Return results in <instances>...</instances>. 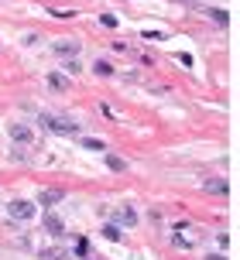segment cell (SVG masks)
I'll use <instances>...</instances> for the list:
<instances>
[{
    "label": "cell",
    "instance_id": "cell-10",
    "mask_svg": "<svg viewBox=\"0 0 240 260\" xmlns=\"http://www.w3.org/2000/svg\"><path fill=\"white\" fill-rule=\"evenodd\" d=\"M107 168H110V171H117V175H120V171H127V161H124L120 154H107Z\"/></svg>",
    "mask_w": 240,
    "mask_h": 260
},
{
    "label": "cell",
    "instance_id": "cell-9",
    "mask_svg": "<svg viewBox=\"0 0 240 260\" xmlns=\"http://www.w3.org/2000/svg\"><path fill=\"white\" fill-rule=\"evenodd\" d=\"M48 89H55V92H66V89H69L66 76H62V72H52V76H48Z\"/></svg>",
    "mask_w": 240,
    "mask_h": 260
},
{
    "label": "cell",
    "instance_id": "cell-5",
    "mask_svg": "<svg viewBox=\"0 0 240 260\" xmlns=\"http://www.w3.org/2000/svg\"><path fill=\"white\" fill-rule=\"evenodd\" d=\"M62 199H66V192H62V188H41L38 192V206H58V202H62Z\"/></svg>",
    "mask_w": 240,
    "mask_h": 260
},
{
    "label": "cell",
    "instance_id": "cell-17",
    "mask_svg": "<svg viewBox=\"0 0 240 260\" xmlns=\"http://www.w3.org/2000/svg\"><path fill=\"white\" fill-rule=\"evenodd\" d=\"M213 21H216L220 27H227V24H230V14H227V11H213Z\"/></svg>",
    "mask_w": 240,
    "mask_h": 260
},
{
    "label": "cell",
    "instance_id": "cell-18",
    "mask_svg": "<svg viewBox=\"0 0 240 260\" xmlns=\"http://www.w3.org/2000/svg\"><path fill=\"white\" fill-rule=\"evenodd\" d=\"M172 243H175V247H178V250H189V240H186V236H182V230H178V233L172 236Z\"/></svg>",
    "mask_w": 240,
    "mask_h": 260
},
{
    "label": "cell",
    "instance_id": "cell-20",
    "mask_svg": "<svg viewBox=\"0 0 240 260\" xmlns=\"http://www.w3.org/2000/svg\"><path fill=\"white\" fill-rule=\"evenodd\" d=\"M206 260H223V257H216V253H213V257H206Z\"/></svg>",
    "mask_w": 240,
    "mask_h": 260
},
{
    "label": "cell",
    "instance_id": "cell-8",
    "mask_svg": "<svg viewBox=\"0 0 240 260\" xmlns=\"http://www.w3.org/2000/svg\"><path fill=\"white\" fill-rule=\"evenodd\" d=\"M206 192H209V195H227L230 182H227V178H209V182H206Z\"/></svg>",
    "mask_w": 240,
    "mask_h": 260
},
{
    "label": "cell",
    "instance_id": "cell-6",
    "mask_svg": "<svg viewBox=\"0 0 240 260\" xmlns=\"http://www.w3.org/2000/svg\"><path fill=\"white\" fill-rule=\"evenodd\" d=\"M41 226H45V233H48V236H62V233H66V222H62V216H55V212H48Z\"/></svg>",
    "mask_w": 240,
    "mask_h": 260
},
{
    "label": "cell",
    "instance_id": "cell-3",
    "mask_svg": "<svg viewBox=\"0 0 240 260\" xmlns=\"http://www.w3.org/2000/svg\"><path fill=\"white\" fill-rule=\"evenodd\" d=\"M52 55L55 58H76V55H79V41L76 38H55L52 41Z\"/></svg>",
    "mask_w": 240,
    "mask_h": 260
},
{
    "label": "cell",
    "instance_id": "cell-12",
    "mask_svg": "<svg viewBox=\"0 0 240 260\" xmlns=\"http://www.w3.org/2000/svg\"><path fill=\"white\" fill-rule=\"evenodd\" d=\"M93 72H96V76H103V79H107V76H113V65H110V62H103V58H100V62L93 65Z\"/></svg>",
    "mask_w": 240,
    "mask_h": 260
},
{
    "label": "cell",
    "instance_id": "cell-16",
    "mask_svg": "<svg viewBox=\"0 0 240 260\" xmlns=\"http://www.w3.org/2000/svg\"><path fill=\"white\" fill-rule=\"evenodd\" d=\"M62 62H66V72H72V76H79V58H62Z\"/></svg>",
    "mask_w": 240,
    "mask_h": 260
},
{
    "label": "cell",
    "instance_id": "cell-13",
    "mask_svg": "<svg viewBox=\"0 0 240 260\" xmlns=\"http://www.w3.org/2000/svg\"><path fill=\"white\" fill-rule=\"evenodd\" d=\"M41 257H45V260H69V253H66V250H58V247H52V250H45Z\"/></svg>",
    "mask_w": 240,
    "mask_h": 260
},
{
    "label": "cell",
    "instance_id": "cell-4",
    "mask_svg": "<svg viewBox=\"0 0 240 260\" xmlns=\"http://www.w3.org/2000/svg\"><path fill=\"white\" fill-rule=\"evenodd\" d=\"M11 141L14 144H27V147H38V137L27 123H11Z\"/></svg>",
    "mask_w": 240,
    "mask_h": 260
},
{
    "label": "cell",
    "instance_id": "cell-1",
    "mask_svg": "<svg viewBox=\"0 0 240 260\" xmlns=\"http://www.w3.org/2000/svg\"><path fill=\"white\" fill-rule=\"evenodd\" d=\"M41 127L58 134V137H76L79 134V123L72 117H66V113H41Z\"/></svg>",
    "mask_w": 240,
    "mask_h": 260
},
{
    "label": "cell",
    "instance_id": "cell-7",
    "mask_svg": "<svg viewBox=\"0 0 240 260\" xmlns=\"http://www.w3.org/2000/svg\"><path fill=\"white\" fill-rule=\"evenodd\" d=\"M113 222H117V226H137V209L120 206V209H117V216H113Z\"/></svg>",
    "mask_w": 240,
    "mask_h": 260
},
{
    "label": "cell",
    "instance_id": "cell-11",
    "mask_svg": "<svg viewBox=\"0 0 240 260\" xmlns=\"http://www.w3.org/2000/svg\"><path fill=\"white\" fill-rule=\"evenodd\" d=\"M72 253H76V257H89V240H86V236H79V240L72 243Z\"/></svg>",
    "mask_w": 240,
    "mask_h": 260
},
{
    "label": "cell",
    "instance_id": "cell-15",
    "mask_svg": "<svg viewBox=\"0 0 240 260\" xmlns=\"http://www.w3.org/2000/svg\"><path fill=\"white\" fill-rule=\"evenodd\" d=\"M103 236H107V240H120V226L117 222H107V226H103Z\"/></svg>",
    "mask_w": 240,
    "mask_h": 260
},
{
    "label": "cell",
    "instance_id": "cell-2",
    "mask_svg": "<svg viewBox=\"0 0 240 260\" xmlns=\"http://www.w3.org/2000/svg\"><path fill=\"white\" fill-rule=\"evenodd\" d=\"M7 212H11V219H17V222H31L35 212H38V206L27 202V199H14L11 206H7Z\"/></svg>",
    "mask_w": 240,
    "mask_h": 260
},
{
    "label": "cell",
    "instance_id": "cell-19",
    "mask_svg": "<svg viewBox=\"0 0 240 260\" xmlns=\"http://www.w3.org/2000/svg\"><path fill=\"white\" fill-rule=\"evenodd\" d=\"M100 24H103V27H117V14H103Z\"/></svg>",
    "mask_w": 240,
    "mask_h": 260
},
{
    "label": "cell",
    "instance_id": "cell-21",
    "mask_svg": "<svg viewBox=\"0 0 240 260\" xmlns=\"http://www.w3.org/2000/svg\"><path fill=\"white\" fill-rule=\"evenodd\" d=\"M86 260H93V257H86Z\"/></svg>",
    "mask_w": 240,
    "mask_h": 260
},
{
    "label": "cell",
    "instance_id": "cell-14",
    "mask_svg": "<svg viewBox=\"0 0 240 260\" xmlns=\"http://www.w3.org/2000/svg\"><path fill=\"white\" fill-rule=\"evenodd\" d=\"M79 144H82V147H89V151H107V144L93 141V137H79Z\"/></svg>",
    "mask_w": 240,
    "mask_h": 260
}]
</instances>
